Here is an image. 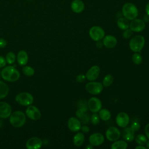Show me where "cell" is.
<instances>
[{
    "label": "cell",
    "mask_w": 149,
    "mask_h": 149,
    "mask_svg": "<svg viewBox=\"0 0 149 149\" xmlns=\"http://www.w3.org/2000/svg\"><path fill=\"white\" fill-rule=\"evenodd\" d=\"M5 59L8 64H13L16 60V55L13 52H9L6 55Z\"/></svg>",
    "instance_id": "f1b7e54d"
},
{
    "label": "cell",
    "mask_w": 149,
    "mask_h": 149,
    "mask_svg": "<svg viewBox=\"0 0 149 149\" xmlns=\"http://www.w3.org/2000/svg\"><path fill=\"white\" fill-rule=\"evenodd\" d=\"M84 141V135L81 132L77 133L73 137V144L76 147L81 146Z\"/></svg>",
    "instance_id": "7402d4cb"
},
{
    "label": "cell",
    "mask_w": 149,
    "mask_h": 149,
    "mask_svg": "<svg viewBox=\"0 0 149 149\" xmlns=\"http://www.w3.org/2000/svg\"><path fill=\"white\" fill-rule=\"evenodd\" d=\"M135 141L136 143H137L139 145H144L146 144L147 139V137L142 134H138L136 137H135Z\"/></svg>",
    "instance_id": "83f0119b"
},
{
    "label": "cell",
    "mask_w": 149,
    "mask_h": 149,
    "mask_svg": "<svg viewBox=\"0 0 149 149\" xmlns=\"http://www.w3.org/2000/svg\"><path fill=\"white\" fill-rule=\"evenodd\" d=\"M1 125H2V122H1V120H0V127L1 126Z\"/></svg>",
    "instance_id": "7dc6e473"
},
{
    "label": "cell",
    "mask_w": 149,
    "mask_h": 149,
    "mask_svg": "<svg viewBox=\"0 0 149 149\" xmlns=\"http://www.w3.org/2000/svg\"><path fill=\"white\" fill-rule=\"evenodd\" d=\"M15 100L21 105L29 106L33 104L34 98L30 93L27 92H22L16 95L15 97Z\"/></svg>",
    "instance_id": "5b68a950"
},
{
    "label": "cell",
    "mask_w": 149,
    "mask_h": 149,
    "mask_svg": "<svg viewBox=\"0 0 149 149\" xmlns=\"http://www.w3.org/2000/svg\"><path fill=\"white\" fill-rule=\"evenodd\" d=\"M26 120L25 114L21 111H16L12 112L9 116V122L15 127H22Z\"/></svg>",
    "instance_id": "7a4b0ae2"
},
{
    "label": "cell",
    "mask_w": 149,
    "mask_h": 149,
    "mask_svg": "<svg viewBox=\"0 0 149 149\" xmlns=\"http://www.w3.org/2000/svg\"><path fill=\"white\" fill-rule=\"evenodd\" d=\"M1 77L7 81H16L20 78L19 71L12 66H5L1 72Z\"/></svg>",
    "instance_id": "6da1fadb"
},
{
    "label": "cell",
    "mask_w": 149,
    "mask_h": 149,
    "mask_svg": "<svg viewBox=\"0 0 149 149\" xmlns=\"http://www.w3.org/2000/svg\"><path fill=\"white\" fill-rule=\"evenodd\" d=\"M132 60L133 62L136 65H140L143 61V58L141 55L139 53H135L132 55Z\"/></svg>",
    "instance_id": "4dcf8cb0"
},
{
    "label": "cell",
    "mask_w": 149,
    "mask_h": 149,
    "mask_svg": "<svg viewBox=\"0 0 149 149\" xmlns=\"http://www.w3.org/2000/svg\"><path fill=\"white\" fill-rule=\"evenodd\" d=\"M132 33H133V32L130 29H127L124 30V32L123 33V37L126 39L129 38L132 36Z\"/></svg>",
    "instance_id": "d6a6232c"
},
{
    "label": "cell",
    "mask_w": 149,
    "mask_h": 149,
    "mask_svg": "<svg viewBox=\"0 0 149 149\" xmlns=\"http://www.w3.org/2000/svg\"><path fill=\"white\" fill-rule=\"evenodd\" d=\"M122 137L125 141L131 142L134 139V132L130 127H125L122 131Z\"/></svg>",
    "instance_id": "d6986e66"
},
{
    "label": "cell",
    "mask_w": 149,
    "mask_h": 149,
    "mask_svg": "<svg viewBox=\"0 0 149 149\" xmlns=\"http://www.w3.org/2000/svg\"><path fill=\"white\" fill-rule=\"evenodd\" d=\"M68 127L72 132H78L81 129V122L76 117H70L68 121Z\"/></svg>",
    "instance_id": "e0dca14e"
},
{
    "label": "cell",
    "mask_w": 149,
    "mask_h": 149,
    "mask_svg": "<svg viewBox=\"0 0 149 149\" xmlns=\"http://www.w3.org/2000/svg\"><path fill=\"white\" fill-rule=\"evenodd\" d=\"M145 26L146 24L144 22L140 19H134L132 20L129 24L130 29L134 32L142 31L144 29Z\"/></svg>",
    "instance_id": "8fae6325"
},
{
    "label": "cell",
    "mask_w": 149,
    "mask_h": 149,
    "mask_svg": "<svg viewBox=\"0 0 149 149\" xmlns=\"http://www.w3.org/2000/svg\"><path fill=\"white\" fill-rule=\"evenodd\" d=\"M9 93V87L3 81L0 80V99L5 98Z\"/></svg>",
    "instance_id": "603a6c76"
},
{
    "label": "cell",
    "mask_w": 149,
    "mask_h": 149,
    "mask_svg": "<svg viewBox=\"0 0 149 149\" xmlns=\"http://www.w3.org/2000/svg\"><path fill=\"white\" fill-rule=\"evenodd\" d=\"M81 131L83 133H88L89 131H90V128L86 126V125H84V126H82L81 127Z\"/></svg>",
    "instance_id": "ab89813d"
},
{
    "label": "cell",
    "mask_w": 149,
    "mask_h": 149,
    "mask_svg": "<svg viewBox=\"0 0 149 149\" xmlns=\"http://www.w3.org/2000/svg\"><path fill=\"white\" fill-rule=\"evenodd\" d=\"M1 76V71H0V77Z\"/></svg>",
    "instance_id": "c3c4849f"
},
{
    "label": "cell",
    "mask_w": 149,
    "mask_h": 149,
    "mask_svg": "<svg viewBox=\"0 0 149 149\" xmlns=\"http://www.w3.org/2000/svg\"><path fill=\"white\" fill-rule=\"evenodd\" d=\"M12 113L10 105L6 102H0V118L3 119L8 118Z\"/></svg>",
    "instance_id": "9a60e30c"
},
{
    "label": "cell",
    "mask_w": 149,
    "mask_h": 149,
    "mask_svg": "<svg viewBox=\"0 0 149 149\" xmlns=\"http://www.w3.org/2000/svg\"><path fill=\"white\" fill-rule=\"evenodd\" d=\"M72 10L77 13H81L84 9V4L81 0H74L70 5Z\"/></svg>",
    "instance_id": "ffe728a7"
},
{
    "label": "cell",
    "mask_w": 149,
    "mask_h": 149,
    "mask_svg": "<svg viewBox=\"0 0 149 149\" xmlns=\"http://www.w3.org/2000/svg\"><path fill=\"white\" fill-rule=\"evenodd\" d=\"M26 116L31 120H38L41 116V113L39 109L34 105H29L26 109Z\"/></svg>",
    "instance_id": "ba28073f"
},
{
    "label": "cell",
    "mask_w": 149,
    "mask_h": 149,
    "mask_svg": "<svg viewBox=\"0 0 149 149\" xmlns=\"http://www.w3.org/2000/svg\"><path fill=\"white\" fill-rule=\"evenodd\" d=\"M100 117H99V115L97 114V113H94L92 115H91V118H90V120H91V122L93 124V125H97V124H98L99 123V122H100Z\"/></svg>",
    "instance_id": "1f68e13d"
},
{
    "label": "cell",
    "mask_w": 149,
    "mask_h": 149,
    "mask_svg": "<svg viewBox=\"0 0 149 149\" xmlns=\"http://www.w3.org/2000/svg\"><path fill=\"white\" fill-rule=\"evenodd\" d=\"M127 147V144L123 140H116L111 145L112 149H126Z\"/></svg>",
    "instance_id": "cb8c5ba5"
},
{
    "label": "cell",
    "mask_w": 149,
    "mask_h": 149,
    "mask_svg": "<svg viewBox=\"0 0 149 149\" xmlns=\"http://www.w3.org/2000/svg\"><path fill=\"white\" fill-rule=\"evenodd\" d=\"M6 63V59L2 56H0V68H3L5 66Z\"/></svg>",
    "instance_id": "74e56055"
},
{
    "label": "cell",
    "mask_w": 149,
    "mask_h": 149,
    "mask_svg": "<svg viewBox=\"0 0 149 149\" xmlns=\"http://www.w3.org/2000/svg\"><path fill=\"white\" fill-rule=\"evenodd\" d=\"M135 148H136V149H139V148H141V149H146V147H144V146H143V145H139V146H136V147H135Z\"/></svg>",
    "instance_id": "ee69618b"
},
{
    "label": "cell",
    "mask_w": 149,
    "mask_h": 149,
    "mask_svg": "<svg viewBox=\"0 0 149 149\" xmlns=\"http://www.w3.org/2000/svg\"><path fill=\"white\" fill-rule=\"evenodd\" d=\"M146 14L149 16V2L146 5Z\"/></svg>",
    "instance_id": "7bdbcfd3"
},
{
    "label": "cell",
    "mask_w": 149,
    "mask_h": 149,
    "mask_svg": "<svg viewBox=\"0 0 149 149\" xmlns=\"http://www.w3.org/2000/svg\"><path fill=\"white\" fill-rule=\"evenodd\" d=\"M7 45V41L2 38H0V48H5Z\"/></svg>",
    "instance_id": "f35d334b"
},
{
    "label": "cell",
    "mask_w": 149,
    "mask_h": 149,
    "mask_svg": "<svg viewBox=\"0 0 149 149\" xmlns=\"http://www.w3.org/2000/svg\"><path fill=\"white\" fill-rule=\"evenodd\" d=\"M100 73V68L97 65L91 67L86 74V77L89 81H94L97 79Z\"/></svg>",
    "instance_id": "5bb4252c"
},
{
    "label": "cell",
    "mask_w": 149,
    "mask_h": 149,
    "mask_svg": "<svg viewBox=\"0 0 149 149\" xmlns=\"http://www.w3.org/2000/svg\"><path fill=\"white\" fill-rule=\"evenodd\" d=\"M23 74L27 76H32L34 74V69L29 66H24L22 69Z\"/></svg>",
    "instance_id": "f546056e"
},
{
    "label": "cell",
    "mask_w": 149,
    "mask_h": 149,
    "mask_svg": "<svg viewBox=\"0 0 149 149\" xmlns=\"http://www.w3.org/2000/svg\"><path fill=\"white\" fill-rule=\"evenodd\" d=\"M145 39L143 36L137 35L133 37L129 42L130 49L135 52H140L144 47Z\"/></svg>",
    "instance_id": "277c9868"
},
{
    "label": "cell",
    "mask_w": 149,
    "mask_h": 149,
    "mask_svg": "<svg viewBox=\"0 0 149 149\" xmlns=\"http://www.w3.org/2000/svg\"><path fill=\"white\" fill-rule=\"evenodd\" d=\"M116 122L119 127L125 128L129 122V115L124 112H119L116 116Z\"/></svg>",
    "instance_id": "4fadbf2b"
},
{
    "label": "cell",
    "mask_w": 149,
    "mask_h": 149,
    "mask_svg": "<svg viewBox=\"0 0 149 149\" xmlns=\"http://www.w3.org/2000/svg\"><path fill=\"white\" fill-rule=\"evenodd\" d=\"M103 84L100 82L93 81L89 82L86 85V90L87 91L91 94H99L103 90Z\"/></svg>",
    "instance_id": "52a82bcc"
},
{
    "label": "cell",
    "mask_w": 149,
    "mask_h": 149,
    "mask_svg": "<svg viewBox=\"0 0 149 149\" xmlns=\"http://www.w3.org/2000/svg\"><path fill=\"white\" fill-rule=\"evenodd\" d=\"M122 12L123 16L127 20H132L138 16L137 8L134 4L130 2H127L123 5Z\"/></svg>",
    "instance_id": "3957f363"
},
{
    "label": "cell",
    "mask_w": 149,
    "mask_h": 149,
    "mask_svg": "<svg viewBox=\"0 0 149 149\" xmlns=\"http://www.w3.org/2000/svg\"><path fill=\"white\" fill-rule=\"evenodd\" d=\"M129 23L127 19L125 17H120L117 20V25L119 29L121 30H125L129 28Z\"/></svg>",
    "instance_id": "d4e9b609"
},
{
    "label": "cell",
    "mask_w": 149,
    "mask_h": 149,
    "mask_svg": "<svg viewBox=\"0 0 149 149\" xmlns=\"http://www.w3.org/2000/svg\"><path fill=\"white\" fill-rule=\"evenodd\" d=\"M80 119L81 120V121L80 122H81L83 123H85L88 122V120H90V117L87 114H84L83 116L81 118H80Z\"/></svg>",
    "instance_id": "8d00e7d4"
},
{
    "label": "cell",
    "mask_w": 149,
    "mask_h": 149,
    "mask_svg": "<svg viewBox=\"0 0 149 149\" xmlns=\"http://www.w3.org/2000/svg\"><path fill=\"white\" fill-rule=\"evenodd\" d=\"M16 59H17V61L18 63L20 66L26 65L27 63L28 60H29L28 54L26 52V51H25L24 50H20L17 53Z\"/></svg>",
    "instance_id": "44dd1931"
},
{
    "label": "cell",
    "mask_w": 149,
    "mask_h": 149,
    "mask_svg": "<svg viewBox=\"0 0 149 149\" xmlns=\"http://www.w3.org/2000/svg\"><path fill=\"white\" fill-rule=\"evenodd\" d=\"M89 36L95 41H101L105 36V31L101 27L95 26L90 29Z\"/></svg>",
    "instance_id": "8992f818"
},
{
    "label": "cell",
    "mask_w": 149,
    "mask_h": 149,
    "mask_svg": "<svg viewBox=\"0 0 149 149\" xmlns=\"http://www.w3.org/2000/svg\"><path fill=\"white\" fill-rule=\"evenodd\" d=\"M89 142L93 146H98L102 144L104 141V136L100 133H94L89 137Z\"/></svg>",
    "instance_id": "2e32d148"
},
{
    "label": "cell",
    "mask_w": 149,
    "mask_h": 149,
    "mask_svg": "<svg viewBox=\"0 0 149 149\" xmlns=\"http://www.w3.org/2000/svg\"><path fill=\"white\" fill-rule=\"evenodd\" d=\"M88 107L91 112L97 113L101 109V101L97 97H91L88 101Z\"/></svg>",
    "instance_id": "30bf717a"
},
{
    "label": "cell",
    "mask_w": 149,
    "mask_h": 149,
    "mask_svg": "<svg viewBox=\"0 0 149 149\" xmlns=\"http://www.w3.org/2000/svg\"><path fill=\"white\" fill-rule=\"evenodd\" d=\"M84 112H85V111L83 109H82L81 108H79L77 111H76V115L77 118H80L83 116V115L84 114Z\"/></svg>",
    "instance_id": "d590c367"
},
{
    "label": "cell",
    "mask_w": 149,
    "mask_h": 149,
    "mask_svg": "<svg viewBox=\"0 0 149 149\" xmlns=\"http://www.w3.org/2000/svg\"><path fill=\"white\" fill-rule=\"evenodd\" d=\"M86 148H90V149H93V146L91 144H88V146H87L86 147Z\"/></svg>",
    "instance_id": "f6af8a7d"
},
{
    "label": "cell",
    "mask_w": 149,
    "mask_h": 149,
    "mask_svg": "<svg viewBox=\"0 0 149 149\" xmlns=\"http://www.w3.org/2000/svg\"><path fill=\"white\" fill-rule=\"evenodd\" d=\"M105 136L107 139L111 141H115L118 140L120 136V132L119 130L114 126L109 127L106 131Z\"/></svg>",
    "instance_id": "9c48e42d"
},
{
    "label": "cell",
    "mask_w": 149,
    "mask_h": 149,
    "mask_svg": "<svg viewBox=\"0 0 149 149\" xmlns=\"http://www.w3.org/2000/svg\"><path fill=\"white\" fill-rule=\"evenodd\" d=\"M99 117L101 119H102V120L106 121V120H108L111 116V113L110 112V111L107 109H101L99 111Z\"/></svg>",
    "instance_id": "484cf974"
},
{
    "label": "cell",
    "mask_w": 149,
    "mask_h": 149,
    "mask_svg": "<svg viewBox=\"0 0 149 149\" xmlns=\"http://www.w3.org/2000/svg\"><path fill=\"white\" fill-rule=\"evenodd\" d=\"M42 141L41 139L37 137H33L27 140L26 143V147L27 149H38L41 147Z\"/></svg>",
    "instance_id": "7c38bea8"
},
{
    "label": "cell",
    "mask_w": 149,
    "mask_h": 149,
    "mask_svg": "<svg viewBox=\"0 0 149 149\" xmlns=\"http://www.w3.org/2000/svg\"><path fill=\"white\" fill-rule=\"evenodd\" d=\"M86 76L83 74H80L76 77V81L79 83H82L85 80Z\"/></svg>",
    "instance_id": "e575fe53"
},
{
    "label": "cell",
    "mask_w": 149,
    "mask_h": 149,
    "mask_svg": "<svg viewBox=\"0 0 149 149\" xmlns=\"http://www.w3.org/2000/svg\"><path fill=\"white\" fill-rule=\"evenodd\" d=\"M140 127V125L138 122H134L132 123V124L130 126V128L135 132L136 131H138Z\"/></svg>",
    "instance_id": "836d02e7"
},
{
    "label": "cell",
    "mask_w": 149,
    "mask_h": 149,
    "mask_svg": "<svg viewBox=\"0 0 149 149\" xmlns=\"http://www.w3.org/2000/svg\"><path fill=\"white\" fill-rule=\"evenodd\" d=\"M145 133L147 138L149 139V123L147 124L145 127Z\"/></svg>",
    "instance_id": "60d3db41"
},
{
    "label": "cell",
    "mask_w": 149,
    "mask_h": 149,
    "mask_svg": "<svg viewBox=\"0 0 149 149\" xmlns=\"http://www.w3.org/2000/svg\"><path fill=\"white\" fill-rule=\"evenodd\" d=\"M146 148H149V140L147 141V142L146 143Z\"/></svg>",
    "instance_id": "bcb514c9"
},
{
    "label": "cell",
    "mask_w": 149,
    "mask_h": 149,
    "mask_svg": "<svg viewBox=\"0 0 149 149\" xmlns=\"http://www.w3.org/2000/svg\"><path fill=\"white\" fill-rule=\"evenodd\" d=\"M97 42L96 44V46L97 47V48H101L102 47V45H103V43L100 42V41H97Z\"/></svg>",
    "instance_id": "b9f144b4"
},
{
    "label": "cell",
    "mask_w": 149,
    "mask_h": 149,
    "mask_svg": "<svg viewBox=\"0 0 149 149\" xmlns=\"http://www.w3.org/2000/svg\"><path fill=\"white\" fill-rule=\"evenodd\" d=\"M113 81V76L111 74H108L104 77L102 81V84L105 87H109L112 84Z\"/></svg>",
    "instance_id": "4316f807"
},
{
    "label": "cell",
    "mask_w": 149,
    "mask_h": 149,
    "mask_svg": "<svg viewBox=\"0 0 149 149\" xmlns=\"http://www.w3.org/2000/svg\"><path fill=\"white\" fill-rule=\"evenodd\" d=\"M103 45L107 48H114L117 44V40L116 37L112 35L104 36L102 41Z\"/></svg>",
    "instance_id": "ac0fdd59"
}]
</instances>
